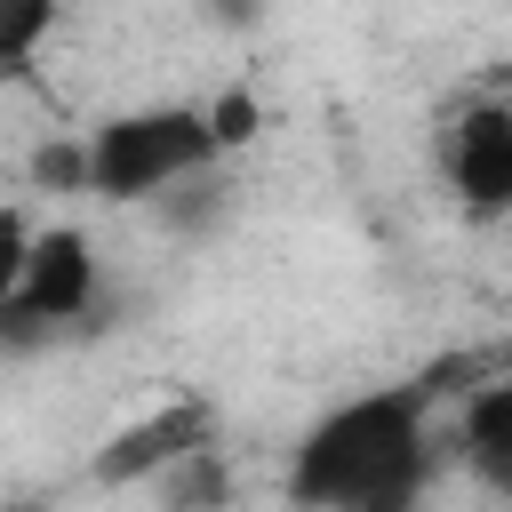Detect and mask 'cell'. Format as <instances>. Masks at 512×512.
I'll use <instances>...</instances> for the list:
<instances>
[{"mask_svg": "<svg viewBox=\"0 0 512 512\" xmlns=\"http://www.w3.org/2000/svg\"><path fill=\"white\" fill-rule=\"evenodd\" d=\"M424 480H432V384L352 392L288 448L296 512H408Z\"/></svg>", "mask_w": 512, "mask_h": 512, "instance_id": "1", "label": "cell"}, {"mask_svg": "<svg viewBox=\"0 0 512 512\" xmlns=\"http://www.w3.org/2000/svg\"><path fill=\"white\" fill-rule=\"evenodd\" d=\"M224 160L208 104H128L88 136V192L96 200H160Z\"/></svg>", "mask_w": 512, "mask_h": 512, "instance_id": "2", "label": "cell"}, {"mask_svg": "<svg viewBox=\"0 0 512 512\" xmlns=\"http://www.w3.org/2000/svg\"><path fill=\"white\" fill-rule=\"evenodd\" d=\"M200 448H216V408L192 400V392H176V400L128 416V424L88 456V480H96V488H160V480H168L176 464H192Z\"/></svg>", "mask_w": 512, "mask_h": 512, "instance_id": "3", "label": "cell"}, {"mask_svg": "<svg viewBox=\"0 0 512 512\" xmlns=\"http://www.w3.org/2000/svg\"><path fill=\"white\" fill-rule=\"evenodd\" d=\"M440 176H448L456 208L512 216V96H472L440 128Z\"/></svg>", "mask_w": 512, "mask_h": 512, "instance_id": "4", "label": "cell"}, {"mask_svg": "<svg viewBox=\"0 0 512 512\" xmlns=\"http://www.w3.org/2000/svg\"><path fill=\"white\" fill-rule=\"evenodd\" d=\"M456 464L496 504H512V368L464 392V408H456Z\"/></svg>", "mask_w": 512, "mask_h": 512, "instance_id": "5", "label": "cell"}, {"mask_svg": "<svg viewBox=\"0 0 512 512\" xmlns=\"http://www.w3.org/2000/svg\"><path fill=\"white\" fill-rule=\"evenodd\" d=\"M48 32H64V0H0V64L16 80L40 64Z\"/></svg>", "mask_w": 512, "mask_h": 512, "instance_id": "6", "label": "cell"}]
</instances>
